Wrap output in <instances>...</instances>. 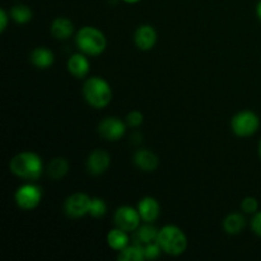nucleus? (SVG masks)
I'll return each instance as SVG.
<instances>
[{"instance_id":"4be33fe9","label":"nucleus","mask_w":261,"mask_h":261,"mask_svg":"<svg viewBox=\"0 0 261 261\" xmlns=\"http://www.w3.org/2000/svg\"><path fill=\"white\" fill-rule=\"evenodd\" d=\"M10 18L19 24H25L32 19V10L24 4H17L10 9Z\"/></svg>"},{"instance_id":"5701e85b","label":"nucleus","mask_w":261,"mask_h":261,"mask_svg":"<svg viewBox=\"0 0 261 261\" xmlns=\"http://www.w3.org/2000/svg\"><path fill=\"white\" fill-rule=\"evenodd\" d=\"M107 213V204L101 198H92L91 208H89V216L93 218H101Z\"/></svg>"},{"instance_id":"a211bd4d","label":"nucleus","mask_w":261,"mask_h":261,"mask_svg":"<svg viewBox=\"0 0 261 261\" xmlns=\"http://www.w3.org/2000/svg\"><path fill=\"white\" fill-rule=\"evenodd\" d=\"M246 219L240 213H231L224 218L223 228L228 234H239L244 231Z\"/></svg>"},{"instance_id":"ddd939ff","label":"nucleus","mask_w":261,"mask_h":261,"mask_svg":"<svg viewBox=\"0 0 261 261\" xmlns=\"http://www.w3.org/2000/svg\"><path fill=\"white\" fill-rule=\"evenodd\" d=\"M89 68H91V64H89V60L87 59L86 54H74L73 56L69 58L68 71L71 75L75 76V78H86L89 73Z\"/></svg>"},{"instance_id":"bb28decb","label":"nucleus","mask_w":261,"mask_h":261,"mask_svg":"<svg viewBox=\"0 0 261 261\" xmlns=\"http://www.w3.org/2000/svg\"><path fill=\"white\" fill-rule=\"evenodd\" d=\"M251 228L254 233L261 237V212H256L251 219Z\"/></svg>"},{"instance_id":"9b49d317","label":"nucleus","mask_w":261,"mask_h":261,"mask_svg":"<svg viewBox=\"0 0 261 261\" xmlns=\"http://www.w3.org/2000/svg\"><path fill=\"white\" fill-rule=\"evenodd\" d=\"M111 163V157L103 149H96L87 158V170L91 175L99 176L106 172Z\"/></svg>"},{"instance_id":"393cba45","label":"nucleus","mask_w":261,"mask_h":261,"mask_svg":"<svg viewBox=\"0 0 261 261\" xmlns=\"http://www.w3.org/2000/svg\"><path fill=\"white\" fill-rule=\"evenodd\" d=\"M241 209L246 214H255L259 212V203L257 199L254 196H247L241 201Z\"/></svg>"},{"instance_id":"412c9836","label":"nucleus","mask_w":261,"mask_h":261,"mask_svg":"<svg viewBox=\"0 0 261 261\" xmlns=\"http://www.w3.org/2000/svg\"><path fill=\"white\" fill-rule=\"evenodd\" d=\"M158 229L150 223H145L139 226V228L135 231V242H139L142 245L150 244V242L157 241Z\"/></svg>"},{"instance_id":"20e7f679","label":"nucleus","mask_w":261,"mask_h":261,"mask_svg":"<svg viewBox=\"0 0 261 261\" xmlns=\"http://www.w3.org/2000/svg\"><path fill=\"white\" fill-rule=\"evenodd\" d=\"M157 242L163 252L171 256H180L188 249V237L177 226L167 224L158 231Z\"/></svg>"},{"instance_id":"39448f33","label":"nucleus","mask_w":261,"mask_h":261,"mask_svg":"<svg viewBox=\"0 0 261 261\" xmlns=\"http://www.w3.org/2000/svg\"><path fill=\"white\" fill-rule=\"evenodd\" d=\"M232 132L240 138H249L254 135L260 127V119L255 112L241 111L231 120Z\"/></svg>"},{"instance_id":"0eeeda50","label":"nucleus","mask_w":261,"mask_h":261,"mask_svg":"<svg viewBox=\"0 0 261 261\" xmlns=\"http://www.w3.org/2000/svg\"><path fill=\"white\" fill-rule=\"evenodd\" d=\"M115 224L119 228L126 232H135L140 226L142 217H140L138 208H133L130 205H122L115 212Z\"/></svg>"},{"instance_id":"f03ea898","label":"nucleus","mask_w":261,"mask_h":261,"mask_svg":"<svg viewBox=\"0 0 261 261\" xmlns=\"http://www.w3.org/2000/svg\"><path fill=\"white\" fill-rule=\"evenodd\" d=\"M83 97L89 106L105 109L112 101V89L101 76H91L83 84Z\"/></svg>"},{"instance_id":"6ab92c4d","label":"nucleus","mask_w":261,"mask_h":261,"mask_svg":"<svg viewBox=\"0 0 261 261\" xmlns=\"http://www.w3.org/2000/svg\"><path fill=\"white\" fill-rule=\"evenodd\" d=\"M144 259V245L139 242H134L119 252L120 261H143Z\"/></svg>"},{"instance_id":"dca6fc26","label":"nucleus","mask_w":261,"mask_h":261,"mask_svg":"<svg viewBox=\"0 0 261 261\" xmlns=\"http://www.w3.org/2000/svg\"><path fill=\"white\" fill-rule=\"evenodd\" d=\"M127 233L129 232L124 231V229L119 228V227L111 229L107 233V245L110 246V249L120 252L125 247L129 246V236H127Z\"/></svg>"},{"instance_id":"b1692460","label":"nucleus","mask_w":261,"mask_h":261,"mask_svg":"<svg viewBox=\"0 0 261 261\" xmlns=\"http://www.w3.org/2000/svg\"><path fill=\"white\" fill-rule=\"evenodd\" d=\"M162 251V247L160 246V244L157 241L144 245V255L147 260H155L157 257H160Z\"/></svg>"},{"instance_id":"7c9ffc66","label":"nucleus","mask_w":261,"mask_h":261,"mask_svg":"<svg viewBox=\"0 0 261 261\" xmlns=\"http://www.w3.org/2000/svg\"><path fill=\"white\" fill-rule=\"evenodd\" d=\"M259 155H260V158H261V140H260V143H259Z\"/></svg>"},{"instance_id":"aec40b11","label":"nucleus","mask_w":261,"mask_h":261,"mask_svg":"<svg viewBox=\"0 0 261 261\" xmlns=\"http://www.w3.org/2000/svg\"><path fill=\"white\" fill-rule=\"evenodd\" d=\"M69 162L63 157H56L48 163L47 166V175L53 180H60L68 173Z\"/></svg>"},{"instance_id":"f3484780","label":"nucleus","mask_w":261,"mask_h":261,"mask_svg":"<svg viewBox=\"0 0 261 261\" xmlns=\"http://www.w3.org/2000/svg\"><path fill=\"white\" fill-rule=\"evenodd\" d=\"M31 61L36 68L47 69L54 64V54L46 47H36L31 53Z\"/></svg>"},{"instance_id":"f8f14e48","label":"nucleus","mask_w":261,"mask_h":261,"mask_svg":"<svg viewBox=\"0 0 261 261\" xmlns=\"http://www.w3.org/2000/svg\"><path fill=\"white\" fill-rule=\"evenodd\" d=\"M138 211H139L142 221L144 223H153L160 217L161 206L157 199L152 198V196H145L138 204Z\"/></svg>"},{"instance_id":"f257e3e1","label":"nucleus","mask_w":261,"mask_h":261,"mask_svg":"<svg viewBox=\"0 0 261 261\" xmlns=\"http://www.w3.org/2000/svg\"><path fill=\"white\" fill-rule=\"evenodd\" d=\"M10 172L17 177L27 181H36L43 171L42 160L33 152H22L12 158L9 163Z\"/></svg>"},{"instance_id":"a878e982","label":"nucleus","mask_w":261,"mask_h":261,"mask_svg":"<svg viewBox=\"0 0 261 261\" xmlns=\"http://www.w3.org/2000/svg\"><path fill=\"white\" fill-rule=\"evenodd\" d=\"M143 120H144V116L142 112L132 111L126 116V125H129L130 127H138L143 124Z\"/></svg>"},{"instance_id":"1a4fd4ad","label":"nucleus","mask_w":261,"mask_h":261,"mask_svg":"<svg viewBox=\"0 0 261 261\" xmlns=\"http://www.w3.org/2000/svg\"><path fill=\"white\" fill-rule=\"evenodd\" d=\"M126 132V124L119 117H106L98 125V134L109 142L121 139Z\"/></svg>"},{"instance_id":"6e6552de","label":"nucleus","mask_w":261,"mask_h":261,"mask_svg":"<svg viewBox=\"0 0 261 261\" xmlns=\"http://www.w3.org/2000/svg\"><path fill=\"white\" fill-rule=\"evenodd\" d=\"M92 198H89L87 194L75 193L73 195L68 196L64 204V211L66 216L70 218H82V217L89 214Z\"/></svg>"},{"instance_id":"423d86ee","label":"nucleus","mask_w":261,"mask_h":261,"mask_svg":"<svg viewBox=\"0 0 261 261\" xmlns=\"http://www.w3.org/2000/svg\"><path fill=\"white\" fill-rule=\"evenodd\" d=\"M15 203L23 211H33L42 199V189L35 184H24L15 191Z\"/></svg>"},{"instance_id":"2eb2a0df","label":"nucleus","mask_w":261,"mask_h":261,"mask_svg":"<svg viewBox=\"0 0 261 261\" xmlns=\"http://www.w3.org/2000/svg\"><path fill=\"white\" fill-rule=\"evenodd\" d=\"M51 35L56 40H68L74 32V24L70 19L65 17H59L51 23Z\"/></svg>"},{"instance_id":"9d476101","label":"nucleus","mask_w":261,"mask_h":261,"mask_svg":"<svg viewBox=\"0 0 261 261\" xmlns=\"http://www.w3.org/2000/svg\"><path fill=\"white\" fill-rule=\"evenodd\" d=\"M157 31L150 24H142L137 28L134 33V42L137 47L142 51H149L157 43Z\"/></svg>"},{"instance_id":"c85d7f7f","label":"nucleus","mask_w":261,"mask_h":261,"mask_svg":"<svg viewBox=\"0 0 261 261\" xmlns=\"http://www.w3.org/2000/svg\"><path fill=\"white\" fill-rule=\"evenodd\" d=\"M256 14H257V17H259V19L261 20V0L257 3V5H256Z\"/></svg>"},{"instance_id":"c756f323","label":"nucleus","mask_w":261,"mask_h":261,"mask_svg":"<svg viewBox=\"0 0 261 261\" xmlns=\"http://www.w3.org/2000/svg\"><path fill=\"white\" fill-rule=\"evenodd\" d=\"M122 2L127 3V4H137V3H139L140 0H122Z\"/></svg>"},{"instance_id":"4468645a","label":"nucleus","mask_w":261,"mask_h":261,"mask_svg":"<svg viewBox=\"0 0 261 261\" xmlns=\"http://www.w3.org/2000/svg\"><path fill=\"white\" fill-rule=\"evenodd\" d=\"M133 161H134L135 166L144 172H153V171L157 170L158 163H160L157 154L148 149L137 150Z\"/></svg>"},{"instance_id":"cd10ccee","label":"nucleus","mask_w":261,"mask_h":261,"mask_svg":"<svg viewBox=\"0 0 261 261\" xmlns=\"http://www.w3.org/2000/svg\"><path fill=\"white\" fill-rule=\"evenodd\" d=\"M9 22V14L5 9H0V32H4Z\"/></svg>"},{"instance_id":"7ed1b4c3","label":"nucleus","mask_w":261,"mask_h":261,"mask_svg":"<svg viewBox=\"0 0 261 261\" xmlns=\"http://www.w3.org/2000/svg\"><path fill=\"white\" fill-rule=\"evenodd\" d=\"M75 43L79 51L87 56H98L106 50V36L98 28L86 25L81 28L75 36Z\"/></svg>"}]
</instances>
